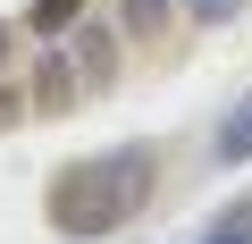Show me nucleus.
Returning <instances> with one entry per match:
<instances>
[{"label":"nucleus","mask_w":252,"mask_h":244,"mask_svg":"<svg viewBox=\"0 0 252 244\" xmlns=\"http://www.w3.org/2000/svg\"><path fill=\"white\" fill-rule=\"evenodd\" d=\"M152 202V152L143 143H126V152H93L76 169H59L51 185V219L67 236H109L118 219H135Z\"/></svg>","instance_id":"1"},{"label":"nucleus","mask_w":252,"mask_h":244,"mask_svg":"<svg viewBox=\"0 0 252 244\" xmlns=\"http://www.w3.org/2000/svg\"><path fill=\"white\" fill-rule=\"evenodd\" d=\"M210 160H219V169H244V160H252V93H244V101L219 118V143H210Z\"/></svg>","instance_id":"2"},{"label":"nucleus","mask_w":252,"mask_h":244,"mask_svg":"<svg viewBox=\"0 0 252 244\" xmlns=\"http://www.w3.org/2000/svg\"><path fill=\"white\" fill-rule=\"evenodd\" d=\"M109 59H118V34H109V26H84V34H76V68L101 84V76H109Z\"/></svg>","instance_id":"3"},{"label":"nucleus","mask_w":252,"mask_h":244,"mask_svg":"<svg viewBox=\"0 0 252 244\" xmlns=\"http://www.w3.org/2000/svg\"><path fill=\"white\" fill-rule=\"evenodd\" d=\"M202 244H252V194H244V202H227V210L202 227Z\"/></svg>","instance_id":"4"},{"label":"nucleus","mask_w":252,"mask_h":244,"mask_svg":"<svg viewBox=\"0 0 252 244\" xmlns=\"http://www.w3.org/2000/svg\"><path fill=\"white\" fill-rule=\"evenodd\" d=\"M26 17H34V34H67L76 26V0H34Z\"/></svg>","instance_id":"5"},{"label":"nucleus","mask_w":252,"mask_h":244,"mask_svg":"<svg viewBox=\"0 0 252 244\" xmlns=\"http://www.w3.org/2000/svg\"><path fill=\"white\" fill-rule=\"evenodd\" d=\"M168 26V0H126V34H160Z\"/></svg>","instance_id":"6"},{"label":"nucleus","mask_w":252,"mask_h":244,"mask_svg":"<svg viewBox=\"0 0 252 244\" xmlns=\"http://www.w3.org/2000/svg\"><path fill=\"white\" fill-rule=\"evenodd\" d=\"M235 9H244V0H185V17H193V26H227Z\"/></svg>","instance_id":"7"},{"label":"nucleus","mask_w":252,"mask_h":244,"mask_svg":"<svg viewBox=\"0 0 252 244\" xmlns=\"http://www.w3.org/2000/svg\"><path fill=\"white\" fill-rule=\"evenodd\" d=\"M0 59H9V34H0Z\"/></svg>","instance_id":"8"}]
</instances>
